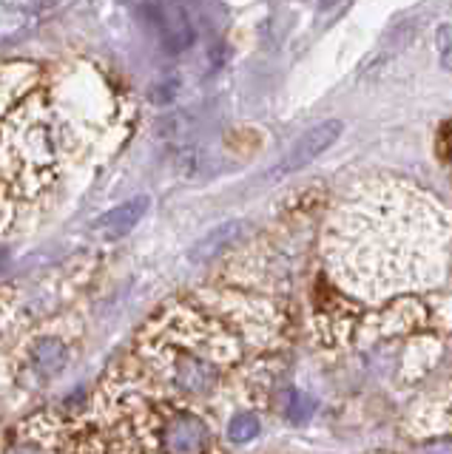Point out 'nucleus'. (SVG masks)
Masks as SVG:
<instances>
[{
	"mask_svg": "<svg viewBox=\"0 0 452 454\" xmlns=\"http://www.w3.org/2000/svg\"><path fill=\"white\" fill-rule=\"evenodd\" d=\"M63 106L35 63H0V233L58 184L83 145Z\"/></svg>",
	"mask_w": 452,
	"mask_h": 454,
	"instance_id": "3",
	"label": "nucleus"
},
{
	"mask_svg": "<svg viewBox=\"0 0 452 454\" xmlns=\"http://www.w3.org/2000/svg\"><path fill=\"white\" fill-rule=\"evenodd\" d=\"M310 330L328 347L452 333V207L399 176L356 182L321 233Z\"/></svg>",
	"mask_w": 452,
	"mask_h": 454,
	"instance_id": "1",
	"label": "nucleus"
},
{
	"mask_svg": "<svg viewBox=\"0 0 452 454\" xmlns=\"http://www.w3.org/2000/svg\"><path fill=\"white\" fill-rule=\"evenodd\" d=\"M262 434V420L257 411H236V415L225 423V429H222V437L228 440L231 446H248L250 440H257Z\"/></svg>",
	"mask_w": 452,
	"mask_h": 454,
	"instance_id": "8",
	"label": "nucleus"
},
{
	"mask_svg": "<svg viewBox=\"0 0 452 454\" xmlns=\"http://www.w3.org/2000/svg\"><path fill=\"white\" fill-rule=\"evenodd\" d=\"M381 454H385V451H381Z\"/></svg>",
	"mask_w": 452,
	"mask_h": 454,
	"instance_id": "12",
	"label": "nucleus"
},
{
	"mask_svg": "<svg viewBox=\"0 0 452 454\" xmlns=\"http://www.w3.org/2000/svg\"><path fill=\"white\" fill-rule=\"evenodd\" d=\"M242 233H245V222H225V224L214 227L208 236H202L200 241H196L194 250L188 253V259L194 264L217 262L228 247H236V241L242 239Z\"/></svg>",
	"mask_w": 452,
	"mask_h": 454,
	"instance_id": "7",
	"label": "nucleus"
},
{
	"mask_svg": "<svg viewBox=\"0 0 452 454\" xmlns=\"http://www.w3.org/2000/svg\"><path fill=\"white\" fill-rule=\"evenodd\" d=\"M143 9L148 14L154 35L160 37V43L171 54L188 51L196 43V26L182 4H148Z\"/></svg>",
	"mask_w": 452,
	"mask_h": 454,
	"instance_id": "5",
	"label": "nucleus"
},
{
	"mask_svg": "<svg viewBox=\"0 0 452 454\" xmlns=\"http://www.w3.org/2000/svg\"><path fill=\"white\" fill-rule=\"evenodd\" d=\"M151 207V199L148 196H137V199H129V202L117 205L115 210L103 213L100 219H94V233L111 241V239H123L129 236L134 227L146 219V213Z\"/></svg>",
	"mask_w": 452,
	"mask_h": 454,
	"instance_id": "6",
	"label": "nucleus"
},
{
	"mask_svg": "<svg viewBox=\"0 0 452 454\" xmlns=\"http://www.w3.org/2000/svg\"><path fill=\"white\" fill-rule=\"evenodd\" d=\"M310 415H313V401L302 392H290V401H288V420L290 423H305Z\"/></svg>",
	"mask_w": 452,
	"mask_h": 454,
	"instance_id": "11",
	"label": "nucleus"
},
{
	"mask_svg": "<svg viewBox=\"0 0 452 454\" xmlns=\"http://www.w3.org/2000/svg\"><path fill=\"white\" fill-rule=\"evenodd\" d=\"M432 418L424 420V429L427 434H441V432H452V387H447L444 392L432 395Z\"/></svg>",
	"mask_w": 452,
	"mask_h": 454,
	"instance_id": "9",
	"label": "nucleus"
},
{
	"mask_svg": "<svg viewBox=\"0 0 452 454\" xmlns=\"http://www.w3.org/2000/svg\"><path fill=\"white\" fill-rule=\"evenodd\" d=\"M435 156L441 162L444 174L452 182V120H447L441 128H438V137H435Z\"/></svg>",
	"mask_w": 452,
	"mask_h": 454,
	"instance_id": "10",
	"label": "nucleus"
},
{
	"mask_svg": "<svg viewBox=\"0 0 452 454\" xmlns=\"http://www.w3.org/2000/svg\"><path fill=\"white\" fill-rule=\"evenodd\" d=\"M342 131H345V122L342 120H324V122L313 125L310 131H305L288 148V153L282 156L279 165L271 170V176L274 179H282V176H290V174H296V170L307 168L313 160H319V156L328 151L330 145H336V139L342 137Z\"/></svg>",
	"mask_w": 452,
	"mask_h": 454,
	"instance_id": "4",
	"label": "nucleus"
},
{
	"mask_svg": "<svg viewBox=\"0 0 452 454\" xmlns=\"http://www.w3.org/2000/svg\"><path fill=\"white\" fill-rule=\"evenodd\" d=\"M285 330L288 316L271 295L196 290L154 316L123 364L225 429L236 411H257L271 392Z\"/></svg>",
	"mask_w": 452,
	"mask_h": 454,
	"instance_id": "2",
	"label": "nucleus"
}]
</instances>
